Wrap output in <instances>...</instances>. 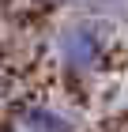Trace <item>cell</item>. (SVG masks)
Segmentation results:
<instances>
[{"label": "cell", "mask_w": 128, "mask_h": 132, "mask_svg": "<svg viewBox=\"0 0 128 132\" xmlns=\"http://www.w3.org/2000/svg\"><path fill=\"white\" fill-rule=\"evenodd\" d=\"M60 57L68 64L72 72H94L106 57V45H102L98 30H90V27H68V30L60 34Z\"/></svg>", "instance_id": "cell-1"}, {"label": "cell", "mask_w": 128, "mask_h": 132, "mask_svg": "<svg viewBox=\"0 0 128 132\" xmlns=\"http://www.w3.org/2000/svg\"><path fill=\"white\" fill-rule=\"evenodd\" d=\"M23 128L27 132H72V125L60 113H53L49 106H30L23 113Z\"/></svg>", "instance_id": "cell-2"}]
</instances>
